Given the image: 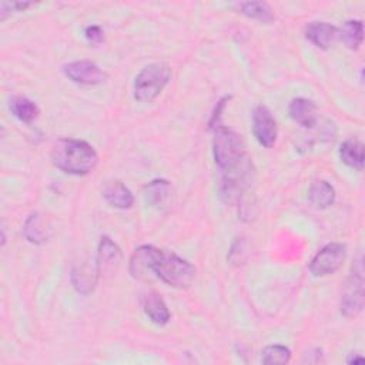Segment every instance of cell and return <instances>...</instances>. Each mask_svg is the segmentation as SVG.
Segmentation results:
<instances>
[{"mask_svg": "<svg viewBox=\"0 0 365 365\" xmlns=\"http://www.w3.org/2000/svg\"><path fill=\"white\" fill-rule=\"evenodd\" d=\"M130 274L141 281L161 279L174 288H187L195 278V268L177 254L154 245H140L130 258Z\"/></svg>", "mask_w": 365, "mask_h": 365, "instance_id": "1", "label": "cell"}, {"mask_svg": "<svg viewBox=\"0 0 365 365\" xmlns=\"http://www.w3.org/2000/svg\"><path fill=\"white\" fill-rule=\"evenodd\" d=\"M51 161L67 174L86 175L96 168L98 155L94 147L84 140L61 138L51 148Z\"/></svg>", "mask_w": 365, "mask_h": 365, "instance_id": "2", "label": "cell"}, {"mask_svg": "<svg viewBox=\"0 0 365 365\" xmlns=\"http://www.w3.org/2000/svg\"><path fill=\"white\" fill-rule=\"evenodd\" d=\"M212 154L215 164L224 173L237 171L245 160V144L240 134L218 124L214 128Z\"/></svg>", "mask_w": 365, "mask_h": 365, "instance_id": "3", "label": "cell"}, {"mask_svg": "<svg viewBox=\"0 0 365 365\" xmlns=\"http://www.w3.org/2000/svg\"><path fill=\"white\" fill-rule=\"evenodd\" d=\"M171 68L165 63L145 66L134 80V97L140 103H151L168 84Z\"/></svg>", "mask_w": 365, "mask_h": 365, "instance_id": "4", "label": "cell"}, {"mask_svg": "<svg viewBox=\"0 0 365 365\" xmlns=\"http://www.w3.org/2000/svg\"><path fill=\"white\" fill-rule=\"evenodd\" d=\"M364 308V269L362 259L352 267V272L348 277L342 295H341V312L345 317H355Z\"/></svg>", "mask_w": 365, "mask_h": 365, "instance_id": "5", "label": "cell"}, {"mask_svg": "<svg viewBox=\"0 0 365 365\" xmlns=\"http://www.w3.org/2000/svg\"><path fill=\"white\" fill-rule=\"evenodd\" d=\"M345 247L339 242H331L322 247L311 259L309 271L315 277H325L336 272L345 261Z\"/></svg>", "mask_w": 365, "mask_h": 365, "instance_id": "6", "label": "cell"}, {"mask_svg": "<svg viewBox=\"0 0 365 365\" xmlns=\"http://www.w3.org/2000/svg\"><path fill=\"white\" fill-rule=\"evenodd\" d=\"M64 74L77 84L94 86L107 78V73L103 71L96 63L88 60H77L64 66Z\"/></svg>", "mask_w": 365, "mask_h": 365, "instance_id": "7", "label": "cell"}, {"mask_svg": "<svg viewBox=\"0 0 365 365\" xmlns=\"http://www.w3.org/2000/svg\"><path fill=\"white\" fill-rule=\"evenodd\" d=\"M252 131L257 141L271 148L277 141V123L271 111L265 106L255 107L252 113Z\"/></svg>", "mask_w": 365, "mask_h": 365, "instance_id": "8", "label": "cell"}, {"mask_svg": "<svg viewBox=\"0 0 365 365\" xmlns=\"http://www.w3.org/2000/svg\"><path fill=\"white\" fill-rule=\"evenodd\" d=\"M121 259V251L117 244L108 238L103 237L98 244L97 258H96V272L97 275L111 274L117 269Z\"/></svg>", "mask_w": 365, "mask_h": 365, "instance_id": "9", "label": "cell"}, {"mask_svg": "<svg viewBox=\"0 0 365 365\" xmlns=\"http://www.w3.org/2000/svg\"><path fill=\"white\" fill-rule=\"evenodd\" d=\"M305 37L319 48H329L339 38V30L325 21H311L305 27Z\"/></svg>", "mask_w": 365, "mask_h": 365, "instance_id": "10", "label": "cell"}, {"mask_svg": "<svg viewBox=\"0 0 365 365\" xmlns=\"http://www.w3.org/2000/svg\"><path fill=\"white\" fill-rule=\"evenodd\" d=\"M144 197L147 204L157 210H164L171 204L173 200V187L170 181L157 178L150 181L144 188Z\"/></svg>", "mask_w": 365, "mask_h": 365, "instance_id": "11", "label": "cell"}, {"mask_svg": "<svg viewBox=\"0 0 365 365\" xmlns=\"http://www.w3.org/2000/svg\"><path fill=\"white\" fill-rule=\"evenodd\" d=\"M288 113H289V117L295 123H298L301 127L311 128L317 123V107L312 100H308L304 97L294 98L289 103Z\"/></svg>", "mask_w": 365, "mask_h": 365, "instance_id": "12", "label": "cell"}, {"mask_svg": "<svg viewBox=\"0 0 365 365\" xmlns=\"http://www.w3.org/2000/svg\"><path fill=\"white\" fill-rule=\"evenodd\" d=\"M23 231H24L26 238L30 242L41 244V242H46L51 237L53 228H51L48 220L43 214L34 212L26 220Z\"/></svg>", "mask_w": 365, "mask_h": 365, "instance_id": "13", "label": "cell"}, {"mask_svg": "<svg viewBox=\"0 0 365 365\" xmlns=\"http://www.w3.org/2000/svg\"><path fill=\"white\" fill-rule=\"evenodd\" d=\"M103 197L106 198V201L120 210H125L130 208L134 202V197L131 194V191L118 180H113V181H107L103 187Z\"/></svg>", "mask_w": 365, "mask_h": 365, "instance_id": "14", "label": "cell"}, {"mask_svg": "<svg viewBox=\"0 0 365 365\" xmlns=\"http://www.w3.org/2000/svg\"><path fill=\"white\" fill-rule=\"evenodd\" d=\"M143 309L145 315L150 318L151 322L155 325H165L170 321V311L164 302V299L155 294V292H148L143 297Z\"/></svg>", "mask_w": 365, "mask_h": 365, "instance_id": "15", "label": "cell"}, {"mask_svg": "<svg viewBox=\"0 0 365 365\" xmlns=\"http://www.w3.org/2000/svg\"><path fill=\"white\" fill-rule=\"evenodd\" d=\"M339 157L344 164H346L348 167H351L354 170L361 171L364 168V145H362V143L355 137L345 140L339 147Z\"/></svg>", "mask_w": 365, "mask_h": 365, "instance_id": "16", "label": "cell"}, {"mask_svg": "<svg viewBox=\"0 0 365 365\" xmlns=\"http://www.w3.org/2000/svg\"><path fill=\"white\" fill-rule=\"evenodd\" d=\"M308 200L315 208H328L335 201V190L325 180H317L309 185Z\"/></svg>", "mask_w": 365, "mask_h": 365, "instance_id": "17", "label": "cell"}, {"mask_svg": "<svg viewBox=\"0 0 365 365\" xmlns=\"http://www.w3.org/2000/svg\"><path fill=\"white\" fill-rule=\"evenodd\" d=\"M10 111L21 123H31L38 115V107L24 96H14L10 100Z\"/></svg>", "mask_w": 365, "mask_h": 365, "instance_id": "18", "label": "cell"}, {"mask_svg": "<svg viewBox=\"0 0 365 365\" xmlns=\"http://www.w3.org/2000/svg\"><path fill=\"white\" fill-rule=\"evenodd\" d=\"M240 11L254 20H259L264 23H269L275 19V14L272 13V9L262 1H245L238 4Z\"/></svg>", "mask_w": 365, "mask_h": 365, "instance_id": "19", "label": "cell"}, {"mask_svg": "<svg viewBox=\"0 0 365 365\" xmlns=\"http://www.w3.org/2000/svg\"><path fill=\"white\" fill-rule=\"evenodd\" d=\"M339 36L344 38V43L352 48L356 50L362 40H364V26L361 20H348L345 21L342 30L339 31Z\"/></svg>", "mask_w": 365, "mask_h": 365, "instance_id": "20", "label": "cell"}, {"mask_svg": "<svg viewBox=\"0 0 365 365\" xmlns=\"http://www.w3.org/2000/svg\"><path fill=\"white\" fill-rule=\"evenodd\" d=\"M289 359L291 351L284 345H268L261 352V362L267 365H284Z\"/></svg>", "mask_w": 365, "mask_h": 365, "instance_id": "21", "label": "cell"}, {"mask_svg": "<svg viewBox=\"0 0 365 365\" xmlns=\"http://www.w3.org/2000/svg\"><path fill=\"white\" fill-rule=\"evenodd\" d=\"M96 277L97 275H91V272L87 271L86 267H83V268H78V269L73 271L71 279H73V284L77 288V291H80L83 294H87L93 289V287L96 284Z\"/></svg>", "mask_w": 365, "mask_h": 365, "instance_id": "22", "label": "cell"}, {"mask_svg": "<svg viewBox=\"0 0 365 365\" xmlns=\"http://www.w3.org/2000/svg\"><path fill=\"white\" fill-rule=\"evenodd\" d=\"M84 36L91 43V44H98L103 41V30L98 26H88L84 30Z\"/></svg>", "mask_w": 365, "mask_h": 365, "instance_id": "23", "label": "cell"}, {"mask_svg": "<svg viewBox=\"0 0 365 365\" xmlns=\"http://www.w3.org/2000/svg\"><path fill=\"white\" fill-rule=\"evenodd\" d=\"M365 359H364V356H361V355H358V354H352L349 358H348V364H362Z\"/></svg>", "mask_w": 365, "mask_h": 365, "instance_id": "24", "label": "cell"}]
</instances>
